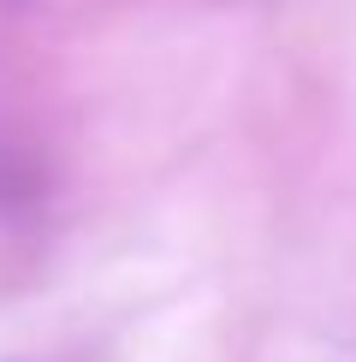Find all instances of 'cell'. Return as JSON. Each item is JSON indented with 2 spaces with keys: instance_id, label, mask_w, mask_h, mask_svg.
I'll return each mask as SVG.
<instances>
[{
  "instance_id": "1",
  "label": "cell",
  "mask_w": 356,
  "mask_h": 362,
  "mask_svg": "<svg viewBox=\"0 0 356 362\" xmlns=\"http://www.w3.org/2000/svg\"><path fill=\"white\" fill-rule=\"evenodd\" d=\"M0 6H24V0H0Z\"/></svg>"
}]
</instances>
